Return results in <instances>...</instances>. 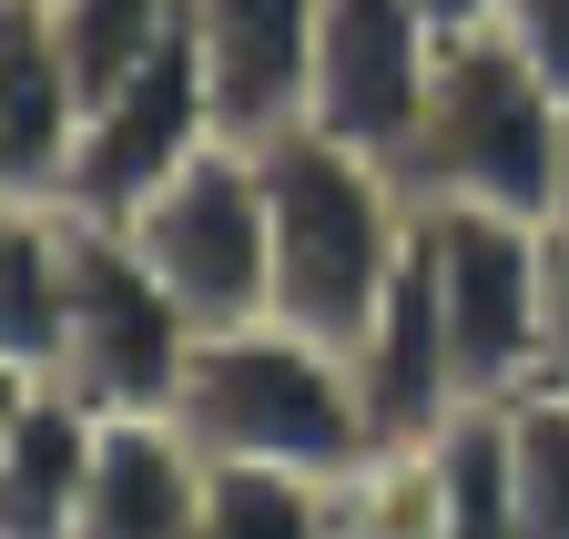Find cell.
Wrapping results in <instances>:
<instances>
[{"label": "cell", "instance_id": "obj_1", "mask_svg": "<svg viewBox=\"0 0 569 539\" xmlns=\"http://www.w3.org/2000/svg\"><path fill=\"white\" fill-rule=\"evenodd\" d=\"M173 428L203 458L284 468V479H326V489H346L377 458L356 357L306 336V326H284V316H244V326L193 336L183 387H173Z\"/></svg>", "mask_w": 569, "mask_h": 539}, {"label": "cell", "instance_id": "obj_2", "mask_svg": "<svg viewBox=\"0 0 569 539\" xmlns=\"http://www.w3.org/2000/svg\"><path fill=\"white\" fill-rule=\"evenodd\" d=\"M254 153H264V214H274V316L326 336V347H356L417 234L407 173L316 122L264 132Z\"/></svg>", "mask_w": 569, "mask_h": 539}, {"label": "cell", "instance_id": "obj_3", "mask_svg": "<svg viewBox=\"0 0 569 539\" xmlns=\"http://www.w3.org/2000/svg\"><path fill=\"white\" fill-rule=\"evenodd\" d=\"M559 153H569V102L488 21L448 31L427 112H417V143H407L417 204H498V214L559 224Z\"/></svg>", "mask_w": 569, "mask_h": 539}, {"label": "cell", "instance_id": "obj_4", "mask_svg": "<svg viewBox=\"0 0 569 539\" xmlns=\"http://www.w3.org/2000/svg\"><path fill=\"white\" fill-rule=\"evenodd\" d=\"M142 264L173 286L193 326H244L274 316V214H264V153L244 132H213L203 153H183L142 204L122 214Z\"/></svg>", "mask_w": 569, "mask_h": 539}, {"label": "cell", "instance_id": "obj_5", "mask_svg": "<svg viewBox=\"0 0 569 539\" xmlns=\"http://www.w3.org/2000/svg\"><path fill=\"white\" fill-rule=\"evenodd\" d=\"M193 316L142 264V244L102 214H71V326H61V387H82L102 418H173V387L193 357Z\"/></svg>", "mask_w": 569, "mask_h": 539}, {"label": "cell", "instance_id": "obj_6", "mask_svg": "<svg viewBox=\"0 0 569 539\" xmlns=\"http://www.w3.org/2000/svg\"><path fill=\"white\" fill-rule=\"evenodd\" d=\"M427 264H438L468 397H519L539 377V326H549V224L498 204H427Z\"/></svg>", "mask_w": 569, "mask_h": 539}, {"label": "cell", "instance_id": "obj_7", "mask_svg": "<svg viewBox=\"0 0 569 539\" xmlns=\"http://www.w3.org/2000/svg\"><path fill=\"white\" fill-rule=\"evenodd\" d=\"M438 51H448V31L427 21V0H316V51H306L296 122H316V132H336V143L407 173Z\"/></svg>", "mask_w": 569, "mask_h": 539}, {"label": "cell", "instance_id": "obj_8", "mask_svg": "<svg viewBox=\"0 0 569 539\" xmlns=\"http://www.w3.org/2000/svg\"><path fill=\"white\" fill-rule=\"evenodd\" d=\"M213 132H224V112H213V82H203V61H193V31H173V41L142 61L122 92H102V102L82 112V143H71L51 204L122 224L142 193H153V183L183 163V153L213 143Z\"/></svg>", "mask_w": 569, "mask_h": 539}, {"label": "cell", "instance_id": "obj_9", "mask_svg": "<svg viewBox=\"0 0 569 539\" xmlns=\"http://www.w3.org/2000/svg\"><path fill=\"white\" fill-rule=\"evenodd\" d=\"M356 387H367V418H377V458L387 448H417L438 438L458 408H468V377H458V347H448V306H438V264H427V204H417V234H407V264L387 306L356 336Z\"/></svg>", "mask_w": 569, "mask_h": 539}, {"label": "cell", "instance_id": "obj_10", "mask_svg": "<svg viewBox=\"0 0 569 539\" xmlns=\"http://www.w3.org/2000/svg\"><path fill=\"white\" fill-rule=\"evenodd\" d=\"M102 408L61 377H0V539H71L102 468Z\"/></svg>", "mask_w": 569, "mask_h": 539}, {"label": "cell", "instance_id": "obj_11", "mask_svg": "<svg viewBox=\"0 0 569 539\" xmlns=\"http://www.w3.org/2000/svg\"><path fill=\"white\" fill-rule=\"evenodd\" d=\"M193 61L213 82L224 132L264 143V132L296 122L306 102V51H316V0H183Z\"/></svg>", "mask_w": 569, "mask_h": 539}, {"label": "cell", "instance_id": "obj_12", "mask_svg": "<svg viewBox=\"0 0 569 539\" xmlns=\"http://www.w3.org/2000/svg\"><path fill=\"white\" fill-rule=\"evenodd\" d=\"M82 82L41 21V0H0V183L11 193H61V163L82 143Z\"/></svg>", "mask_w": 569, "mask_h": 539}, {"label": "cell", "instance_id": "obj_13", "mask_svg": "<svg viewBox=\"0 0 569 539\" xmlns=\"http://www.w3.org/2000/svg\"><path fill=\"white\" fill-rule=\"evenodd\" d=\"M203 479H213V458L173 418H112L71 539H193L203 529Z\"/></svg>", "mask_w": 569, "mask_h": 539}, {"label": "cell", "instance_id": "obj_14", "mask_svg": "<svg viewBox=\"0 0 569 539\" xmlns=\"http://www.w3.org/2000/svg\"><path fill=\"white\" fill-rule=\"evenodd\" d=\"M417 539H529L519 468H509V408L498 397H468L427 438V529Z\"/></svg>", "mask_w": 569, "mask_h": 539}, {"label": "cell", "instance_id": "obj_15", "mask_svg": "<svg viewBox=\"0 0 569 539\" xmlns=\"http://www.w3.org/2000/svg\"><path fill=\"white\" fill-rule=\"evenodd\" d=\"M193 539H346V489L284 479V468H244V458H213L203 529Z\"/></svg>", "mask_w": 569, "mask_h": 539}, {"label": "cell", "instance_id": "obj_16", "mask_svg": "<svg viewBox=\"0 0 569 539\" xmlns=\"http://www.w3.org/2000/svg\"><path fill=\"white\" fill-rule=\"evenodd\" d=\"M41 21L71 61V82H82V102H102L183 31V0H41Z\"/></svg>", "mask_w": 569, "mask_h": 539}, {"label": "cell", "instance_id": "obj_17", "mask_svg": "<svg viewBox=\"0 0 569 539\" xmlns=\"http://www.w3.org/2000/svg\"><path fill=\"white\" fill-rule=\"evenodd\" d=\"M509 408V468H519V519L529 539H569V387L529 377Z\"/></svg>", "mask_w": 569, "mask_h": 539}, {"label": "cell", "instance_id": "obj_18", "mask_svg": "<svg viewBox=\"0 0 569 539\" xmlns=\"http://www.w3.org/2000/svg\"><path fill=\"white\" fill-rule=\"evenodd\" d=\"M488 31L498 41H509L519 61H529V72L569 102V0H498V11H488Z\"/></svg>", "mask_w": 569, "mask_h": 539}, {"label": "cell", "instance_id": "obj_19", "mask_svg": "<svg viewBox=\"0 0 569 539\" xmlns=\"http://www.w3.org/2000/svg\"><path fill=\"white\" fill-rule=\"evenodd\" d=\"M539 377L569 387V224H549V326H539Z\"/></svg>", "mask_w": 569, "mask_h": 539}, {"label": "cell", "instance_id": "obj_20", "mask_svg": "<svg viewBox=\"0 0 569 539\" xmlns=\"http://www.w3.org/2000/svg\"><path fill=\"white\" fill-rule=\"evenodd\" d=\"M498 11V0H427V21H438V31H478Z\"/></svg>", "mask_w": 569, "mask_h": 539}, {"label": "cell", "instance_id": "obj_21", "mask_svg": "<svg viewBox=\"0 0 569 539\" xmlns=\"http://www.w3.org/2000/svg\"><path fill=\"white\" fill-rule=\"evenodd\" d=\"M559 224H569V153H559Z\"/></svg>", "mask_w": 569, "mask_h": 539}]
</instances>
